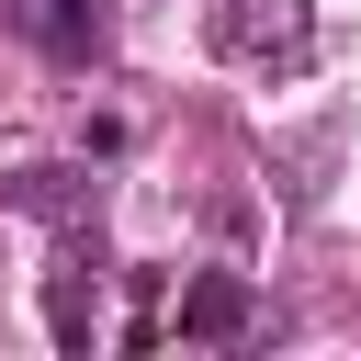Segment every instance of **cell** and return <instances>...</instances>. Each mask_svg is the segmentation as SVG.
I'll return each instance as SVG.
<instances>
[{
	"label": "cell",
	"mask_w": 361,
	"mask_h": 361,
	"mask_svg": "<svg viewBox=\"0 0 361 361\" xmlns=\"http://www.w3.org/2000/svg\"><path fill=\"white\" fill-rule=\"evenodd\" d=\"M248 327H259V293H248L237 271H192V282H180V338L226 350V338H248Z\"/></svg>",
	"instance_id": "3957f363"
},
{
	"label": "cell",
	"mask_w": 361,
	"mask_h": 361,
	"mask_svg": "<svg viewBox=\"0 0 361 361\" xmlns=\"http://www.w3.org/2000/svg\"><path fill=\"white\" fill-rule=\"evenodd\" d=\"M214 56L293 79V68L316 56V11H305V0H214Z\"/></svg>",
	"instance_id": "6da1fadb"
},
{
	"label": "cell",
	"mask_w": 361,
	"mask_h": 361,
	"mask_svg": "<svg viewBox=\"0 0 361 361\" xmlns=\"http://www.w3.org/2000/svg\"><path fill=\"white\" fill-rule=\"evenodd\" d=\"M0 203L34 214V226H79V214H90V169H56V158H45V169H11Z\"/></svg>",
	"instance_id": "5b68a950"
},
{
	"label": "cell",
	"mask_w": 361,
	"mask_h": 361,
	"mask_svg": "<svg viewBox=\"0 0 361 361\" xmlns=\"http://www.w3.org/2000/svg\"><path fill=\"white\" fill-rule=\"evenodd\" d=\"M102 271H113V248H102V226L79 214V226L56 237V271H45V327H56V350H90V338H102Z\"/></svg>",
	"instance_id": "7a4b0ae2"
},
{
	"label": "cell",
	"mask_w": 361,
	"mask_h": 361,
	"mask_svg": "<svg viewBox=\"0 0 361 361\" xmlns=\"http://www.w3.org/2000/svg\"><path fill=\"white\" fill-rule=\"evenodd\" d=\"M34 45H45L56 68H90V56L113 45V0H34Z\"/></svg>",
	"instance_id": "277c9868"
}]
</instances>
